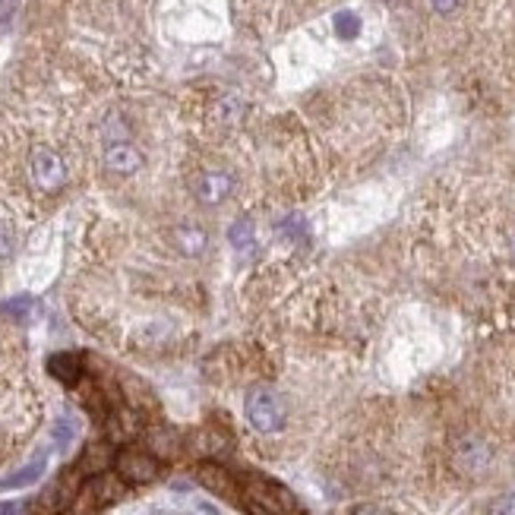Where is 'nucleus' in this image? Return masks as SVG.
Masks as SVG:
<instances>
[{
  "label": "nucleus",
  "mask_w": 515,
  "mask_h": 515,
  "mask_svg": "<svg viewBox=\"0 0 515 515\" xmlns=\"http://www.w3.org/2000/svg\"><path fill=\"white\" fill-rule=\"evenodd\" d=\"M247 421L253 424V430L259 433H275L285 427V405L266 386L247 392Z\"/></svg>",
  "instance_id": "1"
},
{
  "label": "nucleus",
  "mask_w": 515,
  "mask_h": 515,
  "mask_svg": "<svg viewBox=\"0 0 515 515\" xmlns=\"http://www.w3.org/2000/svg\"><path fill=\"white\" fill-rule=\"evenodd\" d=\"M453 462H455V468H459L462 474L478 478V474H484L490 468L494 453H490V446L484 443L480 437H462L459 443H455Z\"/></svg>",
  "instance_id": "2"
},
{
  "label": "nucleus",
  "mask_w": 515,
  "mask_h": 515,
  "mask_svg": "<svg viewBox=\"0 0 515 515\" xmlns=\"http://www.w3.org/2000/svg\"><path fill=\"white\" fill-rule=\"evenodd\" d=\"M29 171H32L36 187L45 190V193H54L63 184V177H67V168H63L61 155L51 152V149H36L32 159H29Z\"/></svg>",
  "instance_id": "3"
},
{
  "label": "nucleus",
  "mask_w": 515,
  "mask_h": 515,
  "mask_svg": "<svg viewBox=\"0 0 515 515\" xmlns=\"http://www.w3.org/2000/svg\"><path fill=\"white\" fill-rule=\"evenodd\" d=\"M118 494H120L118 478L98 474V478H92L89 484H86V487L77 494V503H73V515H89V512H95V509L108 506V503H111Z\"/></svg>",
  "instance_id": "4"
},
{
  "label": "nucleus",
  "mask_w": 515,
  "mask_h": 515,
  "mask_svg": "<svg viewBox=\"0 0 515 515\" xmlns=\"http://www.w3.org/2000/svg\"><path fill=\"white\" fill-rule=\"evenodd\" d=\"M118 478L127 484H149V480L159 478V462L146 453H120L118 455Z\"/></svg>",
  "instance_id": "5"
},
{
  "label": "nucleus",
  "mask_w": 515,
  "mask_h": 515,
  "mask_svg": "<svg viewBox=\"0 0 515 515\" xmlns=\"http://www.w3.org/2000/svg\"><path fill=\"white\" fill-rule=\"evenodd\" d=\"M231 193V177L225 171H206L196 177V200L206 206H218Z\"/></svg>",
  "instance_id": "6"
},
{
  "label": "nucleus",
  "mask_w": 515,
  "mask_h": 515,
  "mask_svg": "<svg viewBox=\"0 0 515 515\" xmlns=\"http://www.w3.org/2000/svg\"><path fill=\"white\" fill-rule=\"evenodd\" d=\"M105 165L111 168L114 175H133V171L143 165V155L140 149H133L130 143H114L105 152Z\"/></svg>",
  "instance_id": "7"
},
{
  "label": "nucleus",
  "mask_w": 515,
  "mask_h": 515,
  "mask_svg": "<svg viewBox=\"0 0 515 515\" xmlns=\"http://www.w3.org/2000/svg\"><path fill=\"white\" fill-rule=\"evenodd\" d=\"M45 465H48V459H45V455H38V459L29 462L22 471L10 474L7 480H0V490H16V487H29V484H36V480L45 474Z\"/></svg>",
  "instance_id": "8"
},
{
  "label": "nucleus",
  "mask_w": 515,
  "mask_h": 515,
  "mask_svg": "<svg viewBox=\"0 0 515 515\" xmlns=\"http://www.w3.org/2000/svg\"><path fill=\"white\" fill-rule=\"evenodd\" d=\"M175 241L187 257H200L206 250V231L202 228H193V225H184V228L175 231Z\"/></svg>",
  "instance_id": "9"
},
{
  "label": "nucleus",
  "mask_w": 515,
  "mask_h": 515,
  "mask_svg": "<svg viewBox=\"0 0 515 515\" xmlns=\"http://www.w3.org/2000/svg\"><path fill=\"white\" fill-rule=\"evenodd\" d=\"M51 373L57 376V380H63V383H77L79 373H83V361H79L77 355H57L51 357Z\"/></svg>",
  "instance_id": "10"
},
{
  "label": "nucleus",
  "mask_w": 515,
  "mask_h": 515,
  "mask_svg": "<svg viewBox=\"0 0 515 515\" xmlns=\"http://www.w3.org/2000/svg\"><path fill=\"white\" fill-rule=\"evenodd\" d=\"M228 241H231V244H234V250H237V253L253 250V244H257V234H253V222H250V218H241V222L231 225Z\"/></svg>",
  "instance_id": "11"
},
{
  "label": "nucleus",
  "mask_w": 515,
  "mask_h": 515,
  "mask_svg": "<svg viewBox=\"0 0 515 515\" xmlns=\"http://www.w3.org/2000/svg\"><path fill=\"white\" fill-rule=\"evenodd\" d=\"M241 114H244V102H241L237 95H225L216 105V118L222 120V124H234Z\"/></svg>",
  "instance_id": "12"
},
{
  "label": "nucleus",
  "mask_w": 515,
  "mask_h": 515,
  "mask_svg": "<svg viewBox=\"0 0 515 515\" xmlns=\"http://www.w3.org/2000/svg\"><path fill=\"white\" fill-rule=\"evenodd\" d=\"M335 32H339L341 38H355L357 32H361V20H357L355 13H348V10H345V13L335 16Z\"/></svg>",
  "instance_id": "13"
},
{
  "label": "nucleus",
  "mask_w": 515,
  "mask_h": 515,
  "mask_svg": "<svg viewBox=\"0 0 515 515\" xmlns=\"http://www.w3.org/2000/svg\"><path fill=\"white\" fill-rule=\"evenodd\" d=\"M29 310H32V298H13V300H7V304H0V314L16 316V320H22Z\"/></svg>",
  "instance_id": "14"
},
{
  "label": "nucleus",
  "mask_w": 515,
  "mask_h": 515,
  "mask_svg": "<svg viewBox=\"0 0 515 515\" xmlns=\"http://www.w3.org/2000/svg\"><path fill=\"white\" fill-rule=\"evenodd\" d=\"M77 437V421L73 418H63V421H57V430H54V439H57V446H67L70 439Z\"/></svg>",
  "instance_id": "15"
},
{
  "label": "nucleus",
  "mask_w": 515,
  "mask_h": 515,
  "mask_svg": "<svg viewBox=\"0 0 515 515\" xmlns=\"http://www.w3.org/2000/svg\"><path fill=\"white\" fill-rule=\"evenodd\" d=\"M282 231H285L288 237H298V241H307V225L300 222V218H288V222L282 225Z\"/></svg>",
  "instance_id": "16"
},
{
  "label": "nucleus",
  "mask_w": 515,
  "mask_h": 515,
  "mask_svg": "<svg viewBox=\"0 0 515 515\" xmlns=\"http://www.w3.org/2000/svg\"><path fill=\"white\" fill-rule=\"evenodd\" d=\"M490 515H515V494H506L503 500H496V506Z\"/></svg>",
  "instance_id": "17"
},
{
  "label": "nucleus",
  "mask_w": 515,
  "mask_h": 515,
  "mask_svg": "<svg viewBox=\"0 0 515 515\" xmlns=\"http://www.w3.org/2000/svg\"><path fill=\"white\" fill-rule=\"evenodd\" d=\"M10 250H13V234H10L7 225L0 222V257H10Z\"/></svg>",
  "instance_id": "18"
},
{
  "label": "nucleus",
  "mask_w": 515,
  "mask_h": 515,
  "mask_svg": "<svg viewBox=\"0 0 515 515\" xmlns=\"http://www.w3.org/2000/svg\"><path fill=\"white\" fill-rule=\"evenodd\" d=\"M430 4L437 13H453V10L459 7V0H430Z\"/></svg>",
  "instance_id": "19"
},
{
  "label": "nucleus",
  "mask_w": 515,
  "mask_h": 515,
  "mask_svg": "<svg viewBox=\"0 0 515 515\" xmlns=\"http://www.w3.org/2000/svg\"><path fill=\"white\" fill-rule=\"evenodd\" d=\"M13 7H16V0H0V26L10 20V13H13Z\"/></svg>",
  "instance_id": "20"
},
{
  "label": "nucleus",
  "mask_w": 515,
  "mask_h": 515,
  "mask_svg": "<svg viewBox=\"0 0 515 515\" xmlns=\"http://www.w3.org/2000/svg\"><path fill=\"white\" fill-rule=\"evenodd\" d=\"M22 503H0V515H20Z\"/></svg>",
  "instance_id": "21"
},
{
  "label": "nucleus",
  "mask_w": 515,
  "mask_h": 515,
  "mask_svg": "<svg viewBox=\"0 0 515 515\" xmlns=\"http://www.w3.org/2000/svg\"><path fill=\"white\" fill-rule=\"evenodd\" d=\"M357 515H383V512H376V509H361Z\"/></svg>",
  "instance_id": "22"
},
{
  "label": "nucleus",
  "mask_w": 515,
  "mask_h": 515,
  "mask_svg": "<svg viewBox=\"0 0 515 515\" xmlns=\"http://www.w3.org/2000/svg\"><path fill=\"white\" fill-rule=\"evenodd\" d=\"M509 250H512V259H515V234H512V244H509Z\"/></svg>",
  "instance_id": "23"
}]
</instances>
